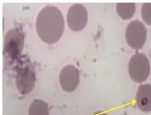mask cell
Listing matches in <instances>:
<instances>
[{
	"label": "cell",
	"instance_id": "1",
	"mask_svg": "<svg viewBox=\"0 0 151 115\" xmlns=\"http://www.w3.org/2000/svg\"><path fill=\"white\" fill-rule=\"evenodd\" d=\"M65 21L61 11L53 5H48L40 11L36 20V30L40 39L53 44L62 37Z\"/></svg>",
	"mask_w": 151,
	"mask_h": 115
},
{
	"label": "cell",
	"instance_id": "2",
	"mask_svg": "<svg viewBox=\"0 0 151 115\" xmlns=\"http://www.w3.org/2000/svg\"><path fill=\"white\" fill-rule=\"evenodd\" d=\"M150 72V61L144 53L137 52L131 57L128 64V73L134 82H145L148 79Z\"/></svg>",
	"mask_w": 151,
	"mask_h": 115
},
{
	"label": "cell",
	"instance_id": "3",
	"mask_svg": "<svg viewBox=\"0 0 151 115\" xmlns=\"http://www.w3.org/2000/svg\"><path fill=\"white\" fill-rule=\"evenodd\" d=\"M125 36L128 45L135 50H139L146 42L147 29L142 21L133 20L127 25Z\"/></svg>",
	"mask_w": 151,
	"mask_h": 115
},
{
	"label": "cell",
	"instance_id": "4",
	"mask_svg": "<svg viewBox=\"0 0 151 115\" xmlns=\"http://www.w3.org/2000/svg\"><path fill=\"white\" fill-rule=\"evenodd\" d=\"M67 22L73 31L80 32L83 30L88 23V12L85 7L80 3L72 5L67 14Z\"/></svg>",
	"mask_w": 151,
	"mask_h": 115
},
{
	"label": "cell",
	"instance_id": "5",
	"mask_svg": "<svg viewBox=\"0 0 151 115\" xmlns=\"http://www.w3.org/2000/svg\"><path fill=\"white\" fill-rule=\"evenodd\" d=\"M35 74L28 66L19 69L16 76V84L18 91L22 95L29 93L35 87Z\"/></svg>",
	"mask_w": 151,
	"mask_h": 115
},
{
	"label": "cell",
	"instance_id": "6",
	"mask_svg": "<svg viewBox=\"0 0 151 115\" xmlns=\"http://www.w3.org/2000/svg\"><path fill=\"white\" fill-rule=\"evenodd\" d=\"M80 71L73 65L64 67L60 74V84L63 91L73 92L80 84Z\"/></svg>",
	"mask_w": 151,
	"mask_h": 115
},
{
	"label": "cell",
	"instance_id": "7",
	"mask_svg": "<svg viewBox=\"0 0 151 115\" xmlns=\"http://www.w3.org/2000/svg\"><path fill=\"white\" fill-rule=\"evenodd\" d=\"M24 35L20 31L13 29L7 33L5 37V50L12 58L17 57L22 49Z\"/></svg>",
	"mask_w": 151,
	"mask_h": 115
},
{
	"label": "cell",
	"instance_id": "8",
	"mask_svg": "<svg viewBox=\"0 0 151 115\" xmlns=\"http://www.w3.org/2000/svg\"><path fill=\"white\" fill-rule=\"evenodd\" d=\"M136 101L138 108L143 112L151 111V84H143L138 88Z\"/></svg>",
	"mask_w": 151,
	"mask_h": 115
},
{
	"label": "cell",
	"instance_id": "9",
	"mask_svg": "<svg viewBox=\"0 0 151 115\" xmlns=\"http://www.w3.org/2000/svg\"><path fill=\"white\" fill-rule=\"evenodd\" d=\"M136 7L134 3H118L116 5L118 15L124 20L133 17L135 13Z\"/></svg>",
	"mask_w": 151,
	"mask_h": 115
},
{
	"label": "cell",
	"instance_id": "10",
	"mask_svg": "<svg viewBox=\"0 0 151 115\" xmlns=\"http://www.w3.org/2000/svg\"><path fill=\"white\" fill-rule=\"evenodd\" d=\"M29 115H50L47 103L40 99L34 100L29 106Z\"/></svg>",
	"mask_w": 151,
	"mask_h": 115
},
{
	"label": "cell",
	"instance_id": "11",
	"mask_svg": "<svg viewBox=\"0 0 151 115\" xmlns=\"http://www.w3.org/2000/svg\"><path fill=\"white\" fill-rule=\"evenodd\" d=\"M142 17L145 23L151 26V3H144L142 7Z\"/></svg>",
	"mask_w": 151,
	"mask_h": 115
},
{
	"label": "cell",
	"instance_id": "12",
	"mask_svg": "<svg viewBox=\"0 0 151 115\" xmlns=\"http://www.w3.org/2000/svg\"><path fill=\"white\" fill-rule=\"evenodd\" d=\"M96 115H108L106 113H98Z\"/></svg>",
	"mask_w": 151,
	"mask_h": 115
}]
</instances>
